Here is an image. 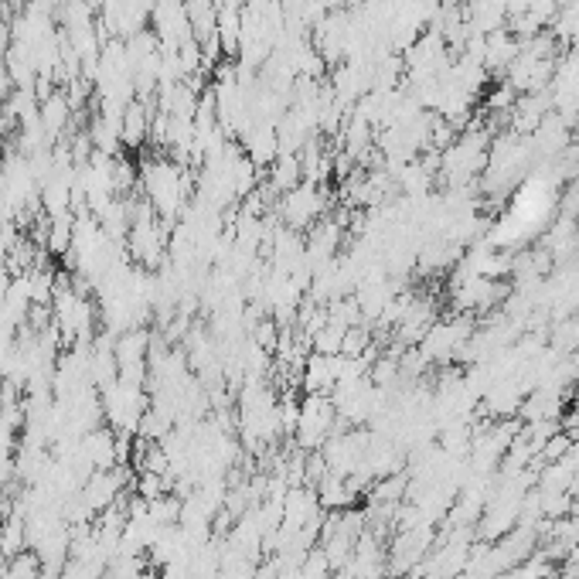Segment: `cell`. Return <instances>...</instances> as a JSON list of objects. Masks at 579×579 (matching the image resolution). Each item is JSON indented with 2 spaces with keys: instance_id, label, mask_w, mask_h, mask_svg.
Masks as SVG:
<instances>
[{
  "instance_id": "cell-4",
  "label": "cell",
  "mask_w": 579,
  "mask_h": 579,
  "mask_svg": "<svg viewBox=\"0 0 579 579\" xmlns=\"http://www.w3.org/2000/svg\"><path fill=\"white\" fill-rule=\"evenodd\" d=\"M334 416H338V409H334L331 399L307 396V402L297 406V426H293V433H297V440L304 443L307 450H317L324 443V436L331 433Z\"/></svg>"
},
{
  "instance_id": "cell-1",
  "label": "cell",
  "mask_w": 579,
  "mask_h": 579,
  "mask_svg": "<svg viewBox=\"0 0 579 579\" xmlns=\"http://www.w3.org/2000/svg\"><path fill=\"white\" fill-rule=\"evenodd\" d=\"M140 181H144V195L147 205L154 208L157 215L174 222V218L184 215L188 208V171H184L181 161H171V157H154L140 167Z\"/></svg>"
},
{
  "instance_id": "cell-2",
  "label": "cell",
  "mask_w": 579,
  "mask_h": 579,
  "mask_svg": "<svg viewBox=\"0 0 579 579\" xmlns=\"http://www.w3.org/2000/svg\"><path fill=\"white\" fill-rule=\"evenodd\" d=\"M89 287H72L65 280H55L52 293V317H55V331L65 344H86L96 331V317L99 307L86 297Z\"/></svg>"
},
{
  "instance_id": "cell-3",
  "label": "cell",
  "mask_w": 579,
  "mask_h": 579,
  "mask_svg": "<svg viewBox=\"0 0 579 579\" xmlns=\"http://www.w3.org/2000/svg\"><path fill=\"white\" fill-rule=\"evenodd\" d=\"M99 399H103V419L113 426V433H137L140 419H144L150 409L144 382L116 379L109 389L99 392Z\"/></svg>"
},
{
  "instance_id": "cell-5",
  "label": "cell",
  "mask_w": 579,
  "mask_h": 579,
  "mask_svg": "<svg viewBox=\"0 0 579 579\" xmlns=\"http://www.w3.org/2000/svg\"><path fill=\"white\" fill-rule=\"evenodd\" d=\"M324 191L317 188V181H300L297 188H290L287 195H283V218H287L290 229H307V225H314L317 218L324 212Z\"/></svg>"
}]
</instances>
